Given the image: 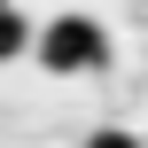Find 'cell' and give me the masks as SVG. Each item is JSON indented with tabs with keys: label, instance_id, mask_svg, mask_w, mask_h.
Segmentation results:
<instances>
[{
	"label": "cell",
	"instance_id": "cell-4",
	"mask_svg": "<svg viewBox=\"0 0 148 148\" xmlns=\"http://www.w3.org/2000/svg\"><path fill=\"white\" fill-rule=\"evenodd\" d=\"M0 8H16V0H0Z\"/></svg>",
	"mask_w": 148,
	"mask_h": 148
},
{
	"label": "cell",
	"instance_id": "cell-3",
	"mask_svg": "<svg viewBox=\"0 0 148 148\" xmlns=\"http://www.w3.org/2000/svg\"><path fill=\"white\" fill-rule=\"evenodd\" d=\"M86 148H140V140H133V133H94Z\"/></svg>",
	"mask_w": 148,
	"mask_h": 148
},
{
	"label": "cell",
	"instance_id": "cell-2",
	"mask_svg": "<svg viewBox=\"0 0 148 148\" xmlns=\"http://www.w3.org/2000/svg\"><path fill=\"white\" fill-rule=\"evenodd\" d=\"M23 47H39V39H31V23H23L16 8H0V62H16Z\"/></svg>",
	"mask_w": 148,
	"mask_h": 148
},
{
	"label": "cell",
	"instance_id": "cell-5",
	"mask_svg": "<svg viewBox=\"0 0 148 148\" xmlns=\"http://www.w3.org/2000/svg\"><path fill=\"white\" fill-rule=\"evenodd\" d=\"M140 8H148V0H140Z\"/></svg>",
	"mask_w": 148,
	"mask_h": 148
},
{
	"label": "cell",
	"instance_id": "cell-1",
	"mask_svg": "<svg viewBox=\"0 0 148 148\" xmlns=\"http://www.w3.org/2000/svg\"><path fill=\"white\" fill-rule=\"evenodd\" d=\"M31 55H39L47 78H86V70L109 62V31L94 16H55V23H39V47Z\"/></svg>",
	"mask_w": 148,
	"mask_h": 148
}]
</instances>
